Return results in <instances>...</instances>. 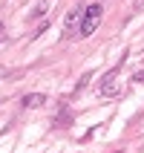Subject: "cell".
<instances>
[{
    "mask_svg": "<svg viewBox=\"0 0 144 153\" xmlns=\"http://www.w3.org/2000/svg\"><path fill=\"white\" fill-rule=\"evenodd\" d=\"M118 69L121 67L110 69V72L101 78V87H98V93H101V95H118L121 93V87H118Z\"/></svg>",
    "mask_w": 144,
    "mask_h": 153,
    "instance_id": "7a4b0ae2",
    "label": "cell"
},
{
    "mask_svg": "<svg viewBox=\"0 0 144 153\" xmlns=\"http://www.w3.org/2000/svg\"><path fill=\"white\" fill-rule=\"evenodd\" d=\"M49 3H52V0H41V3H38V9H35V17H43V12L49 9Z\"/></svg>",
    "mask_w": 144,
    "mask_h": 153,
    "instance_id": "5b68a950",
    "label": "cell"
},
{
    "mask_svg": "<svg viewBox=\"0 0 144 153\" xmlns=\"http://www.w3.org/2000/svg\"><path fill=\"white\" fill-rule=\"evenodd\" d=\"M136 12H144V0H136Z\"/></svg>",
    "mask_w": 144,
    "mask_h": 153,
    "instance_id": "8992f818",
    "label": "cell"
},
{
    "mask_svg": "<svg viewBox=\"0 0 144 153\" xmlns=\"http://www.w3.org/2000/svg\"><path fill=\"white\" fill-rule=\"evenodd\" d=\"M101 15H104V9L98 6V3L86 6V9H84V17H81V26H78V35H81V38L92 35L95 29H98V23H101Z\"/></svg>",
    "mask_w": 144,
    "mask_h": 153,
    "instance_id": "6da1fadb",
    "label": "cell"
},
{
    "mask_svg": "<svg viewBox=\"0 0 144 153\" xmlns=\"http://www.w3.org/2000/svg\"><path fill=\"white\" fill-rule=\"evenodd\" d=\"M81 15H84V9H81V6H75V9H72V12L66 15V20H64V32H66V35L75 29V23L81 20Z\"/></svg>",
    "mask_w": 144,
    "mask_h": 153,
    "instance_id": "277c9868",
    "label": "cell"
},
{
    "mask_svg": "<svg viewBox=\"0 0 144 153\" xmlns=\"http://www.w3.org/2000/svg\"><path fill=\"white\" fill-rule=\"evenodd\" d=\"M0 35H3V23H0Z\"/></svg>",
    "mask_w": 144,
    "mask_h": 153,
    "instance_id": "52a82bcc",
    "label": "cell"
},
{
    "mask_svg": "<svg viewBox=\"0 0 144 153\" xmlns=\"http://www.w3.org/2000/svg\"><path fill=\"white\" fill-rule=\"evenodd\" d=\"M43 104H46V95L43 93H29V95H23L20 107H23V110H38V107H43Z\"/></svg>",
    "mask_w": 144,
    "mask_h": 153,
    "instance_id": "3957f363",
    "label": "cell"
}]
</instances>
